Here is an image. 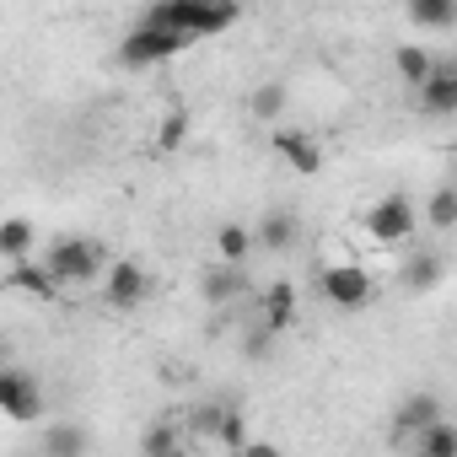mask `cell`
<instances>
[{
    "mask_svg": "<svg viewBox=\"0 0 457 457\" xmlns=\"http://www.w3.org/2000/svg\"><path fill=\"white\" fill-rule=\"evenodd\" d=\"M237 12H243V0H156V6H151L140 22L172 28V33H183V38L194 44V38L226 33V28L237 22Z\"/></svg>",
    "mask_w": 457,
    "mask_h": 457,
    "instance_id": "1",
    "label": "cell"
},
{
    "mask_svg": "<svg viewBox=\"0 0 457 457\" xmlns=\"http://www.w3.org/2000/svg\"><path fill=\"white\" fill-rule=\"evenodd\" d=\"M49 275H54V286L65 291V286H87V280H103V270H108V248L97 243V237H60L54 248H49Z\"/></svg>",
    "mask_w": 457,
    "mask_h": 457,
    "instance_id": "2",
    "label": "cell"
},
{
    "mask_svg": "<svg viewBox=\"0 0 457 457\" xmlns=\"http://www.w3.org/2000/svg\"><path fill=\"white\" fill-rule=\"evenodd\" d=\"M318 291H323V302L339 307V312H361V307L377 302V280H371L361 264H323Z\"/></svg>",
    "mask_w": 457,
    "mask_h": 457,
    "instance_id": "3",
    "label": "cell"
},
{
    "mask_svg": "<svg viewBox=\"0 0 457 457\" xmlns=\"http://www.w3.org/2000/svg\"><path fill=\"white\" fill-rule=\"evenodd\" d=\"M183 44H188L183 33L156 28V22H140V28L124 33V44H119V65H124V71H145V65H156V60H172Z\"/></svg>",
    "mask_w": 457,
    "mask_h": 457,
    "instance_id": "4",
    "label": "cell"
},
{
    "mask_svg": "<svg viewBox=\"0 0 457 457\" xmlns=\"http://www.w3.org/2000/svg\"><path fill=\"white\" fill-rule=\"evenodd\" d=\"M366 237L377 248H398L414 237V199L409 194H382L371 210H366Z\"/></svg>",
    "mask_w": 457,
    "mask_h": 457,
    "instance_id": "5",
    "label": "cell"
},
{
    "mask_svg": "<svg viewBox=\"0 0 457 457\" xmlns=\"http://www.w3.org/2000/svg\"><path fill=\"white\" fill-rule=\"evenodd\" d=\"M145 296H151L145 264H140V259H108V270H103V302H108L113 312H135Z\"/></svg>",
    "mask_w": 457,
    "mask_h": 457,
    "instance_id": "6",
    "label": "cell"
},
{
    "mask_svg": "<svg viewBox=\"0 0 457 457\" xmlns=\"http://www.w3.org/2000/svg\"><path fill=\"white\" fill-rule=\"evenodd\" d=\"M0 414L6 420H38L44 414V387H38L33 371L0 366Z\"/></svg>",
    "mask_w": 457,
    "mask_h": 457,
    "instance_id": "7",
    "label": "cell"
},
{
    "mask_svg": "<svg viewBox=\"0 0 457 457\" xmlns=\"http://www.w3.org/2000/svg\"><path fill=\"white\" fill-rule=\"evenodd\" d=\"M414 92H420V108H425L430 119H452V113H457V71H452L446 60H436L430 76H425Z\"/></svg>",
    "mask_w": 457,
    "mask_h": 457,
    "instance_id": "8",
    "label": "cell"
},
{
    "mask_svg": "<svg viewBox=\"0 0 457 457\" xmlns=\"http://www.w3.org/2000/svg\"><path fill=\"white\" fill-rule=\"evenodd\" d=\"M275 151H280L286 167L302 172V178H318V172H323V145H318V135H307V129H275Z\"/></svg>",
    "mask_w": 457,
    "mask_h": 457,
    "instance_id": "9",
    "label": "cell"
},
{
    "mask_svg": "<svg viewBox=\"0 0 457 457\" xmlns=\"http://www.w3.org/2000/svg\"><path fill=\"white\" fill-rule=\"evenodd\" d=\"M0 286L17 291V296H33V302H54L60 296L49 264H38V259H12V270H6V280H0Z\"/></svg>",
    "mask_w": 457,
    "mask_h": 457,
    "instance_id": "10",
    "label": "cell"
},
{
    "mask_svg": "<svg viewBox=\"0 0 457 457\" xmlns=\"http://www.w3.org/2000/svg\"><path fill=\"white\" fill-rule=\"evenodd\" d=\"M296 237H302V220H296L291 210H270V215L253 226V248H270V253H286Z\"/></svg>",
    "mask_w": 457,
    "mask_h": 457,
    "instance_id": "11",
    "label": "cell"
},
{
    "mask_svg": "<svg viewBox=\"0 0 457 457\" xmlns=\"http://www.w3.org/2000/svg\"><path fill=\"white\" fill-rule=\"evenodd\" d=\"M199 291H204V302H210V307H226V302L248 296V264H220V270H210Z\"/></svg>",
    "mask_w": 457,
    "mask_h": 457,
    "instance_id": "12",
    "label": "cell"
},
{
    "mask_svg": "<svg viewBox=\"0 0 457 457\" xmlns=\"http://www.w3.org/2000/svg\"><path fill=\"white\" fill-rule=\"evenodd\" d=\"M430 420H441V398L436 393H409L403 403H398V414H393V436L398 441H409L420 425H430Z\"/></svg>",
    "mask_w": 457,
    "mask_h": 457,
    "instance_id": "13",
    "label": "cell"
},
{
    "mask_svg": "<svg viewBox=\"0 0 457 457\" xmlns=\"http://www.w3.org/2000/svg\"><path fill=\"white\" fill-rule=\"evenodd\" d=\"M409 446H414V457H457V430H452V420L441 414V420L420 425V430L409 436Z\"/></svg>",
    "mask_w": 457,
    "mask_h": 457,
    "instance_id": "14",
    "label": "cell"
},
{
    "mask_svg": "<svg viewBox=\"0 0 457 457\" xmlns=\"http://www.w3.org/2000/svg\"><path fill=\"white\" fill-rule=\"evenodd\" d=\"M33 243H38V226L28 215H6L0 220V259H33Z\"/></svg>",
    "mask_w": 457,
    "mask_h": 457,
    "instance_id": "15",
    "label": "cell"
},
{
    "mask_svg": "<svg viewBox=\"0 0 457 457\" xmlns=\"http://www.w3.org/2000/svg\"><path fill=\"white\" fill-rule=\"evenodd\" d=\"M291 323H296V286L291 280H275L264 291V328L270 334H286Z\"/></svg>",
    "mask_w": 457,
    "mask_h": 457,
    "instance_id": "16",
    "label": "cell"
},
{
    "mask_svg": "<svg viewBox=\"0 0 457 457\" xmlns=\"http://www.w3.org/2000/svg\"><path fill=\"white\" fill-rule=\"evenodd\" d=\"M248 253H253V226L226 220L220 232H215V259L220 264H248Z\"/></svg>",
    "mask_w": 457,
    "mask_h": 457,
    "instance_id": "17",
    "label": "cell"
},
{
    "mask_svg": "<svg viewBox=\"0 0 457 457\" xmlns=\"http://www.w3.org/2000/svg\"><path fill=\"white\" fill-rule=\"evenodd\" d=\"M409 22L430 33H452L457 22V0H409Z\"/></svg>",
    "mask_w": 457,
    "mask_h": 457,
    "instance_id": "18",
    "label": "cell"
},
{
    "mask_svg": "<svg viewBox=\"0 0 457 457\" xmlns=\"http://www.w3.org/2000/svg\"><path fill=\"white\" fill-rule=\"evenodd\" d=\"M210 446H220V452H243V446H248V414L226 403V409H220V420H215Z\"/></svg>",
    "mask_w": 457,
    "mask_h": 457,
    "instance_id": "19",
    "label": "cell"
},
{
    "mask_svg": "<svg viewBox=\"0 0 457 457\" xmlns=\"http://www.w3.org/2000/svg\"><path fill=\"white\" fill-rule=\"evenodd\" d=\"M393 65H398V81H403V87H420V81L430 76L436 54L420 49V44H398V49H393Z\"/></svg>",
    "mask_w": 457,
    "mask_h": 457,
    "instance_id": "20",
    "label": "cell"
},
{
    "mask_svg": "<svg viewBox=\"0 0 457 457\" xmlns=\"http://www.w3.org/2000/svg\"><path fill=\"white\" fill-rule=\"evenodd\" d=\"M403 280H409V291H414V296H425V291H436V286L446 280V259H441V253H420V259L409 264V275H403Z\"/></svg>",
    "mask_w": 457,
    "mask_h": 457,
    "instance_id": "21",
    "label": "cell"
},
{
    "mask_svg": "<svg viewBox=\"0 0 457 457\" xmlns=\"http://www.w3.org/2000/svg\"><path fill=\"white\" fill-rule=\"evenodd\" d=\"M248 113L264 119V124H275V119L286 113V81H264V87L248 97Z\"/></svg>",
    "mask_w": 457,
    "mask_h": 457,
    "instance_id": "22",
    "label": "cell"
},
{
    "mask_svg": "<svg viewBox=\"0 0 457 457\" xmlns=\"http://www.w3.org/2000/svg\"><path fill=\"white\" fill-rule=\"evenodd\" d=\"M178 446H183V436H178L172 420H151V425L140 430V452H151V457H167V452H178Z\"/></svg>",
    "mask_w": 457,
    "mask_h": 457,
    "instance_id": "23",
    "label": "cell"
},
{
    "mask_svg": "<svg viewBox=\"0 0 457 457\" xmlns=\"http://www.w3.org/2000/svg\"><path fill=\"white\" fill-rule=\"evenodd\" d=\"M425 220L436 226V232H452V226H457V194H452L446 183L425 199Z\"/></svg>",
    "mask_w": 457,
    "mask_h": 457,
    "instance_id": "24",
    "label": "cell"
},
{
    "mask_svg": "<svg viewBox=\"0 0 457 457\" xmlns=\"http://www.w3.org/2000/svg\"><path fill=\"white\" fill-rule=\"evenodd\" d=\"M183 140H188V113H183V108H172V113L162 119V129H156V156H172Z\"/></svg>",
    "mask_w": 457,
    "mask_h": 457,
    "instance_id": "25",
    "label": "cell"
},
{
    "mask_svg": "<svg viewBox=\"0 0 457 457\" xmlns=\"http://www.w3.org/2000/svg\"><path fill=\"white\" fill-rule=\"evenodd\" d=\"M44 446H49V452H87L92 441H87V430H76V425H54V430L44 436Z\"/></svg>",
    "mask_w": 457,
    "mask_h": 457,
    "instance_id": "26",
    "label": "cell"
},
{
    "mask_svg": "<svg viewBox=\"0 0 457 457\" xmlns=\"http://www.w3.org/2000/svg\"><path fill=\"white\" fill-rule=\"evenodd\" d=\"M220 409H226V403H199V409H188V430H194L199 441H210V436H215V420H220Z\"/></svg>",
    "mask_w": 457,
    "mask_h": 457,
    "instance_id": "27",
    "label": "cell"
},
{
    "mask_svg": "<svg viewBox=\"0 0 457 457\" xmlns=\"http://www.w3.org/2000/svg\"><path fill=\"white\" fill-rule=\"evenodd\" d=\"M270 339H280V334H270V328L259 323V328L248 334V345H243V355H253V361H259V355H270Z\"/></svg>",
    "mask_w": 457,
    "mask_h": 457,
    "instance_id": "28",
    "label": "cell"
}]
</instances>
